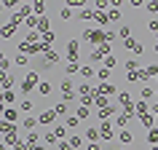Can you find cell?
Segmentation results:
<instances>
[{
    "label": "cell",
    "instance_id": "13",
    "mask_svg": "<svg viewBox=\"0 0 158 150\" xmlns=\"http://www.w3.org/2000/svg\"><path fill=\"white\" fill-rule=\"evenodd\" d=\"M102 137H113V129H110V123L102 126Z\"/></svg>",
    "mask_w": 158,
    "mask_h": 150
},
{
    "label": "cell",
    "instance_id": "11",
    "mask_svg": "<svg viewBox=\"0 0 158 150\" xmlns=\"http://www.w3.org/2000/svg\"><path fill=\"white\" fill-rule=\"evenodd\" d=\"M54 110H56V115H64V113H67V102H62V105H56Z\"/></svg>",
    "mask_w": 158,
    "mask_h": 150
},
{
    "label": "cell",
    "instance_id": "8",
    "mask_svg": "<svg viewBox=\"0 0 158 150\" xmlns=\"http://www.w3.org/2000/svg\"><path fill=\"white\" fill-rule=\"evenodd\" d=\"M38 91H40L43 97H48V94H51V83H48V81H43V83L38 86Z\"/></svg>",
    "mask_w": 158,
    "mask_h": 150
},
{
    "label": "cell",
    "instance_id": "20",
    "mask_svg": "<svg viewBox=\"0 0 158 150\" xmlns=\"http://www.w3.org/2000/svg\"><path fill=\"white\" fill-rule=\"evenodd\" d=\"M67 126H73V129H75V126H78V118L70 115V118H67Z\"/></svg>",
    "mask_w": 158,
    "mask_h": 150
},
{
    "label": "cell",
    "instance_id": "21",
    "mask_svg": "<svg viewBox=\"0 0 158 150\" xmlns=\"http://www.w3.org/2000/svg\"><path fill=\"white\" fill-rule=\"evenodd\" d=\"M150 142H158V129H153V131H150Z\"/></svg>",
    "mask_w": 158,
    "mask_h": 150
},
{
    "label": "cell",
    "instance_id": "9",
    "mask_svg": "<svg viewBox=\"0 0 158 150\" xmlns=\"http://www.w3.org/2000/svg\"><path fill=\"white\" fill-rule=\"evenodd\" d=\"M78 70H81V67H78V62H70V65H67V75H75Z\"/></svg>",
    "mask_w": 158,
    "mask_h": 150
},
{
    "label": "cell",
    "instance_id": "24",
    "mask_svg": "<svg viewBox=\"0 0 158 150\" xmlns=\"http://www.w3.org/2000/svg\"><path fill=\"white\" fill-rule=\"evenodd\" d=\"M156 54H158V43H156Z\"/></svg>",
    "mask_w": 158,
    "mask_h": 150
},
{
    "label": "cell",
    "instance_id": "15",
    "mask_svg": "<svg viewBox=\"0 0 158 150\" xmlns=\"http://www.w3.org/2000/svg\"><path fill=\"white\" fill-rule=\"evenodd\" d=\"M6 121H16V110H6Z\"/></svg>",
    "mask_w": 158,
    "mask_h": 150
},
{
    "label": "cell",
    "instance_id": "1",
    "mask_svg": "<svg viewBox=\"0 0 158 150\" xmlns=\"http://www.w3.org/2000/svg\"><path fill=\"white\" fill-rule=\"evenodd\" d=\"M38 83H40V81H38V73H27L24 83H22V91H24V94H27V91H32Z\"/></svg>",
    "mask_w": 158,
    "mask_h": 150
},
{
    "label": "cell",
    "instance_id": "22",
    "mask_svg": "<svg viewBox=\"0 0 158 150\" xmlns=\"http://www.w3.org/2000/svg\"><path fill=\"white\" fill-rule=\"evenodd\" d=\"M89 150H99V145H97V142H91V145H89Z\"/></svg>",
    "mask_w": 158,
    "mask_h": 150
},
{
    "label": "cell",
    "instance_id": "14",
    "mask_svg": "<svg viewBox=\"0 0 158 150\" xmlns=\"http://www.w3.org/2000/svg\"><path fill=\"white\" fill-rule=\"evenodd\" d=\"M121 142H123V145H129V142H131V134H129V131H121Z\"/></svg>",
    "mask_w": 158,
    "mask_h": 150
},
{
    "label": "cell",
    "instance_id": "5",
    "mask_svg": "<svg viewBox=\"0 0 158 150\" xmlns=\"http://www.w3.org/2000/svg\"><path fill=\"white\" fill-rule=\"evenodd\" d=\"M54 118H56V110H46L38 121H40V123H54Z\"/></svg>",
    "mask_w": 158,
    "mask_h": 150
},
{
    "label": "cell",
    "instance_id": "2",
    "mask_svg": "<svg viewBox=\"0 0 158 150\" xmlns=\"http://www.w3.org/2000/svg\"><path fill=\"white\" fill-rule=\"evenodd\" d=\"M83 38L89 43H94V46H97V43H105V32H99V30H86Z\"/></svg>",
    "mask_w": 158,
    "mask_h": 150
},
{
    "label": "cell",
    "instance_id": "4",
    "mask_svg": "<svg viewBox=\"0 0 158 150\" xmlns=\"http://www.w3.org/2000/svg\"><path fill=\"white\" fill-rule=\"evenodd\" d=\"M67 56H70V62L78 59V40H70V46H67Z\"/></svg>",
    "mask_w": 158,
    "mask_h": 150
},
{
    "label": "cell",
    "instance_id": "12",
    "mask_svg": "<svg viewBox=\"0 0 158 150\" xmlns=\"http://www.w3.org/2000/svg\"><path fill=\"white\" fill-rule=\"evenodd\" d=\"M3 99H6V102H11V105H14V99H16V94H14V91H6V94H3Z\"/></svg>",
    "mask_w": 158,
    "mask_h": 150
},
{
    "label": "cell",
    "instance_id": "18",
    "mask_svg": "<svg viewBox=\"0 0 158 150\" xmlns=\"http://www.w3.org/2000/svg\"><path fill=\"white\" fill-rule=\"evenodd\" d=\"M81 75L83 78H91V67H81Z\"/></svg>",
    "mask_w": 158,
    "mask_h": 150
},
{
    "label": "cell",
    "instance_id": "25",
    "mask_svg": "<svg viewBox=\"0 0 158 150\" xmlns=\"http://www.w3.org/2000/svg\"><path fill=\"white\" fill-rule=\"evenodd\" d=\"M156 115H158V107H156Z\"/></svg>",
    "mask_w": 158,
    "mask_h": 150
},
{
    "label": "cell",
    "instance_id": "16",
    "mask_svg": "<svg viewBox=\"0 0 158 150\" xmlns=\"http://www.w3.org/2000/svg\"><path fill=\"white\" fill-rule=\"evenodd\" d=\"M70 148H81V137H70Z\"/></svg>",
    "mask_w": 158,
    "mask_h": 150
},
{
    "label": "cell",
    "instance_id": "7",
    "mask_svg": "<svg viewBox=\"0 0 158 150\" xmlns=\"http://www.w3.org/2000/svg\"><path fill=\"white\" fill-rule=\"evenodd\" d=\"M38 123H40L38 118H27V121H24V129H27V131H35V126H38Z\"/></svg>",
    "mask_w": 158,
    "mask_h": 150
},
{
    "label": "cell",
    "instance_id": "23",
    "mask_svg": "<svg viewBox=\"0 0 158 150\" xmlns=\"http://www.w3.org/2000/svg\"><path fill=\"white\" fill-rule=\"evenodd\" d=\"M30 150H43V148H30Z\"/></svg>",
    "mask_w": 158,
    "mask_h": 150
},
{
    "label": "cell",
    "instance_id": "17",
    "mask_svg": "<svg viewBox=\"0 0 158 150\" xmlns=\"http://www.w3.org/2000/svg\"><path fill=\"white\" fill-rule=\"evenodd\" d=\"M105 65H107V67H115L118 59H115V56H107V59H105Z\"/></svg>",
    "mask_w": 158,
    "mask_h": 150
},
{
    "label": "cell",
    "instance_id": "6",
    "mask_svg": "<svg viewBox=\"0 0 158 150\" xmlns=\"http://www.w3.org/2000/svg\"><path fill=\"white\" fill-rule=\"evenodd\" d=\"M56 62H59V54H51V51H48V54H46V62H43V67H51V65H56Z\"/></svg>",
    "mask_w": 158,
    "mask_h": 150
},
{
    "label": "cell",
    "instance_id": "19",
    "mask_svg": "<svg viewBox=\"0 0 158 150\" xmlns=\"http://www.w3.org/2000/svg\"><path fill=\"white\" fill-rule=\"evenodd\" d=\"M54 140H56V134H54V131L46 134V142H48V145H54Z\"/></svg>",
    "mask_w": 158,
    "mask_h": 150
},
{
    "label": "cell",
    "instance_id": "3",
    "mask_svg": "<svg viewBox=\"0 0 158 150\" xmlns=\"http://www.w3.org/2000/svg\"><path fill=\"white\" fill-rule=\"evenodd\" d=\"M62 97H64V102H70L75 97V91H73V83H70V81H64V83H62Z\"/></svg>",
    "mask_w": 158,
    "mask_h": 150
},
{
    "label": "cell",
    "instance_id": "10",
    "mask_svg": "<svg viewBox=\"0 0 158 150\" xmlns=\"http://www.w3.org/2000/svg\"><path fill=\"white\" fill-rule=\"evenodd\" d=\"M86 137H89L91 142H97V137H99V131H97V129H89V131H86Z\"/></svg>",
    "mask_w": 158,
    "mask_h": 150
}]
</instances>
